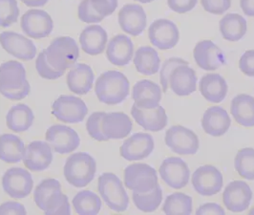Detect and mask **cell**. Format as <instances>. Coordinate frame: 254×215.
<instances>
[{"label": "cell", "mask_w": 254, "mask_h": 215, "mask_svg": "<svg viewBox=\"0 0 254 215\" xmlns=\"http://www.w3.org/2000/svg\"><path fill=\"white\" fill-rule=\"evenodd\" d=\"M90 3L94 10L102 17L111 15L118 8V0H90Z\"/></svg>", "instance_id": "bcb514c9"}, {"label": "cell", "mask_w": 254, "mask_h": 215, "mask_svg": "<svg viewBox=\"0 0 254 215\" xmlns=\"http://www.w3.org/2000/svg\"><path fill=\"white\" fill-rule=\"evenodd\" d=\"M105 112H94L91 114L86 122L87 132L93 138L98 142H105L107 139L103 135L102 129V121Z\"/></svg>", "instance_id": "7bdbcfd3"}, {"label": "cell", "mask_w": 254, "mask_h": 215, "mask_svg": "<svg viewBox=\"0 0 254 215\" xmlns=\"http://www.w3.org/2000/svg\"><path fill=\"white\" fill-rule=\"evenodd\" d=\"M135 1H138V2L143 3V4H147V3H151L154 0H135Z\"/></svg>", "instance_id": "11a10c76"}, {"label": "cell", "mask_w": 254, "mask_h": 215, "mask_svg": "<svg viewBox=\"0 0 254 215\" xmlns=\"http://www.w3.org/2000/svg\"><path fill=\"white\" fill-rule=\"evenodd\" d=\"M97 171L96 160L86 152L72 154L64 165V177L68 184L84 188L94 180Z\"/></svg>", "instance_id": "3957f363"}, {"label": "cell", "mask_w": 254, "mask_h": 215, "mask_svg": "<svg viewBox=\"0 0 254 215\" xmlns=\"http://www.w3.org/2000/svg\"><path fill=\"white\" fill-rule=\"evenodd\" d=\"M250 215H254V208L250 211Z\"/></svg>", "instance_id": "9f6ffc18"}, {"label": "cell", "mask_w": 254, "mask_h": 215, "mask_svg": "<svg viewBox=\"0 0 254 215\" xmlns=\"http://www.w3.org/2000/svg\"><path fill=\"white\" fill-rule=\"evenodd\" d=\"M88 113L83 100L74 96L63 95L54 101L52 114L57 120L66 124H79Z\"/></svg>", "instance_id": "52a82bcc"}, {"label": "cell", "mask_w": 254, "mask_h": 215, "mask_svg": "<svg viewBox=\"0 0 254 215\" xmlns=\"http://www.w3.org/2000/svg\"><path fill=\"white\" fill-rule=\"evenodd\" d=\"M133 63L137 71L144 76L155 75L161 66L158 52L150 46H141L136 51Z\"/></svg>", "instance_id": "1f68e13d"}, {"label": "cell", "mask_w": 254, "mask_h": 215, "mask_svg": "<svg viewBox=\"0 0 254 215\" xmlns=\"http://www.w3.org/2000/svg\"><path fill=\"white\" fill-rule=\"evenodd\" d=\"M35 120L33 110L26 104L13 106L6 116L7 127L16 133L27 131L32 127Z\"/></svg>", "instance_id": "e575fe53"}, {"label": "cell", "mask_w": 254, "mask_h": 215, "mask_svg": "<svg viewBox=\"0 0 254 215\" xmlns=\"http://www.w3.org/2000/svg\"><path fill=\"white\" fill-rule=\"evenodd\" d=\"M73 207L76 214L79 215H97L102 207L101 198L90 190L77 192L73 199Z\"/></svg>", "instance_id": "d590c367"}, {"label": "cell", "mask_w": 254, "mask_h": 215, "mask_svg": "<svg viewBox=\"0 0 254 215\" xmlns=\"http://www.w3.org/2000/svg\"><path fill=\"white\" fill-rule=\"evenodd\" d=\"M239 69L246 76L254 77V50L246 51L242 55Z\"/></svg>", "instance_id": "681fc988"}, {"label": "cell", "mask_w": 254, "mask_h": 215, "mask_svg": "<svg viewBox=\"0 0 254 215\" xmlns=\"http://www.w3.org/2000/svg\"><path fill=\"white\" fill-rule=\"evenodd\" d=\"M20 27L29 38H46L51 35L54 22L51 15L43 10L33 9L27 11L21 17Z\"/></svg>", "instance_id": "4fadbf2b"}, {"label": "cell", "mask_w": 254, "mask_h": 215, "mask_svg": "<svg viewBox=\"0 0 254 215\" xmlns=\"http://www.w3.org/2000/svg\"><path fill=\"white\" fill-rule=\"evenodd\" d=\"M130 92V83L125 74L110 70L102 73L96 81L95 93L99 101L116 105L127 100Z\"/></svg>", "instance_id": "7a4b0ae2"}, {"label": "cell", "mask_w": 254, "mask_h": 215, "mask_svg": "<svg viewBox=\"0 0 254 215\" xmlns=\"http://www.w3.org/2000/svg\"><path fill=\"white\" fill-rule=\"evenodd\" d=\"M133 123L128 115L123 112L105 113L102 121L103 135L108 140H122L131 133Z\"/></svg>", "instance_id": "7402d4cb"}, {"label": "cell", "mask_w": 254, "mask_h": 215, "mask_svg": "<svg viewBox=\"0 0 254 215\" xmlns=\"http://www.w3.org/2000/svg\"><path fill=\"white\" fill-rule=\"evenodd\" d=\"M231 119L226 109L222 106H211L206 109L202 119V127L204 132L212 137H221L228 132Z\"/></svg>", "instance_id": "cb8c5ba5"}, {"label": "cell", "mask_w": 254, "mask_h": 215, "mask_svg": "<svg viewBox=\"0 0 254 215\" xmlns=\"http://www.w3.org/2000/svg\"><path fill=\"white\" fill-rule=\"evenodd\" d=\"M230 112L242 127H254V97L247 94L237 95L231 101Z\"/></svg>", "instance_id": "f546056e"}, {"label": "cell", "mask_w": 254, "mask_h": 215, "mask_svg": "<svg viewBox=\"0 0 254 215\" xmlns=\"http://www.w3.org/2000/svg\"><path fill=\"white\" fill-rule=\"evenodd\" d=\"M200 92L203 98L209 102L219 103L228 95V83L220 74H206L201 77Z\"/></svg>", "instance_id": "83f0119b"}, {"label": "cell", "mask_w": 254, "mask_h": 215, "mask_svg": "<svg viewBox=\"0 0 254 215\" xmlns=\"http://www.w3.org/2000/svg\"><path fill=\"white\" fill-rule=\"evenodd\" d=\"M98 190L106 206L116 213H124L129 207V197L121 179L114 173H103L98 181Z\"/></svg>", "instance_id": "277c9868"}, {"label": "cell", "mask_w": 254, "mask_h": 215, "mask_svg": "<svg viewBox=\"0 0 254 215\" xmlns=\"http://www.w3.org/2000/svg\"><path fill=\"white\" fill-rule=\"evenodd\" d=\"M27 215L25 207L17 202H6L0 205V215Z\"/></svg>", "instance_id": "f907efd6"}, {"label": "cell", "mask_w": 254, "mask_h": 215, "mask_svg": "<svg viewBox=\"0 0 254 215\" xmlns=\"http://www.w3.org/2000/svg\"><path fill=\"white\" fill-rule=\"evenodd\" d=\"M193 57L197 65L204 71H214L227 64L224 52L208 39L196 44Z\"/></svg>", "instance_id": "e0dca14e"}, {"label": "cell", "mask_w": 254, "mask_h": 215, "mask_svg": "<svg viewBox=\"0 0 254 215\" xmlns=\"http://www.w3.org/2000/svg\"><path fill=\"white\" fill-rule=\"evenodd\" d=\"M95 75L89 65L76 64L67 75V86L76 95H85L93 86Z\"/></svg>", "instance_id": "4316f807"}, {"label": "cell", "mask_w": 254, "mask_h": 215, "mask_svg": "<svg viewBox=\"0 0 254 215\" xmlns=\"http://www.w3.org/2000/svg\"><path fill=\"white\" fill-rule=\"evenodd\" d=\"M25 144L19 137L13 134L0 136V160L7 164L19 163L23 158Z\"/></svg>", "instance_id": "836d02e7"}, {"label": "cell", "mask_w": 254, "mask_h": 215, "mask_svg": "<svg viewBox=\"0 0 254 215\" xmlns=\"http://www.w3.org/2000/svg\"><path fill=\"white\" fill-rule=\"evenodd\" d=\"M2 188L13 199H23L33 190L34 180L24 168L11 167L2 177Z\"/></svg>", "instance_id": "30bf717a"}, {"label": "cell", "mask_w": 254, "mask_h": 215, "mask_svg": "<svg viewBox=\"0 0 254 215\" xmlns=\"http://www.w3.org/2000/svg\"><path fill=\"white\" fill-rule=\"evenodd\" d=\"M125 185L133 192L144 193L151 191L158 185V175L155 168L147 164H132L125 169Z\"/></svg>", "instance_id": "8992f818"}, {"label": "cell", "mask_w": 254, "mask_h": 215, "mask_svg": "<svg viewBox=\"0 0 254 215\" xmlns=\"http://www.w3.org/2000/svg\"><path fill=\"white\" fill-rule=\"evenodd\" d=\"M47 60L52 66L62 72L72 68L79 57V49L76 40L70 37L55 38L47 49Z\"/></svg>", "instance_id": "5b68a950"}, {"label": "cell", "mask_w": 254, "mask_h": 215, "mask_svg": "<svg viewBox=\"0 0 254 215\" xmlns=\"http://www.w3.org/2000/svg\"><path fill=\"white\" fill-rule=\"evenodd\" d=\"M242 11L248 16H254V0H240Z\"/></svg>", "instance_id": "f5cc1de1"}, {"label": "cell", "mask_w": 254, "mask_h": 215, "mask_svg": "<svg viewBox=\"0 0 254 215\" xmlns=\"http://www.w3.org/2000/svg\"><path fill=\"white\" fill-rule=\"evenodd\" d=\"M155 148L153 137L148 133H135L126 140L120 148L121 156L127 161H141L152 153Z\"/></svg>", "instance_id": "2e32d148"}, {"label": "cell", "mask_w": 254, "mask_h": 215, "mask_svg": "<svg viewBox=\"0 0 254 215\" xmlns=\"http://www.w3.org/2000/svg\"><path fill=\"white\" fill-rule=\"evenodd\" d=\"M132 198L135 206L140 212L153 213L158 210L163 201V190L161 186L158 184L151 191L144 193L133 192Z\"/></svg>", "instance_id": "74e56055"}, {"label": "cell", "mask_w": 254, "mask_h": 215, "mask_svg": "<svg viewBox=\"0 0 254 215\" xmlns=\"http://www.w3.org/2000/svg\"><path fill=\"white\" fill-rule=\"evenodd\" d=\"M253 190L244 181L230 182L223 193L224 206L231 213L247 211L253 200Z\"/></svg>", "instance_id": "9a60e30c"}, {"label": "cell", "mask_w": 254, "mask_h": 215, "mask_svg": "<svg viewBox=\"0 0 254 215\" xmlns=\"http://www.w3.org/2000/svg\"><path fill=\"white\" fill-rule=\"evenodd\" d=\"M197 75L189 65L176 67L169 78V87L180 97L190 96L196 91Z\"/></svg>", "instance_id": "d4e9b609"}, {"label": "cell", "mask_w": 254, "mask_h": 215, "mask_svg": "<svg viewBox=\"0 0 254 215\" xmlns=\"http://www.w3.org/2000/svg\"><path fill=\"white\" fill-rule=\"evenodd\" d=\"M36 69L38 75L45 79H57L63 76L64 72L55 69L51 64H49L45 50L38 54V60L36 62Z\"/></svg>", "instance_id": "60d3db41"}, {"label": "cell", "mask_w": 254, "mask_h": 215, "mask_svg": "<svg viewBox=\"0 0 254 215\" xmlns=\"http://www.w3.org/2000/svg\"><path fill=\"white\" fill-rule=\"evenodd\" d=\"M0 44L8 54L21 61H31L37 56V48L33 41L14 32L1 33Z\"/></svg>", "instance_id": "ac0fdd59"}, {"label": "cell", "mask_w": 254, "mask_h": 215, "mask_svg": "<svg viewBox=\"0 0 254 215\" xmlns=\"http://www.w3.org/2000/svg\"><path fill=\"white\" fill-rule=\"evenodd\" d=\"M28 7H41L44 6L49 0H21Z\"/></svg>", "instance_id": "db71d44e"}, {"label": "cell", "mask_w": 254, "mask_h": 215, "mask_svg": "<svg viewBox=\"0 0 254 215\" xmlns=\"http://www.w3.org/2000/svg\"><path fill=\"white\" fill-rule=\"evenodd\" d=\"M78 18L84 23H99L104 18L92 7L90 0H82L77 9Z\"/></svg>", "instance_id": "ee69618b"}, {"label": "cell", "mask_w": 254, "mask_h": 215, "mask_svg": "<svg viewBox=\"0 0 254 215\" xmlns=\"http://www.w3.org/2000/svg\"><path fill=\"white\" fill-rule=\"evenodd\" d=\"M30 91H31L30 83L27 80L25 83L19 88L11 89V90L10 89H0V94L3 97L7 98L8 100L20 101V100H23L29 95Z\"/></svg>", "instance_id": "7dc6e473"}, {"label": "cell", "mask_w": 254, "mask_h": 215, "mask_svg": "<svg viewBox=\"0 0 254 215\" xmlns=\"http://www.w3.org/2000/svg\"><path fill=\"white\" fill-rule=\"evenodd\" d=\"M234 167L242 178L254 181V148L246 147L237 152Z\"/></svg>", "instance_id": "f35d334b"}, {"label": "cell", "mask_w": 254, "mask_h": 215, "mask_svg": "<svg viewBox=\"0 0 254 215\" xmlns=\"http://www.w3.org/2000/svg\"><path fill=\"white\" fill-rule=\"evenodd\" d=\"M198 0H167L169 9L175 13H186L192 11Z\"/></svg>", "instance_id": "c3c4849f"}, {"label": "cell", "mask_w": 254, "mask_h": 215, "mask_svg": "<svg viewBox=\"0 0 254 215\" xmlns=\"http://www.w3.org/2000/svg\"><path fill=\"white\" fill-rule=\"evenodd\" d=\"M119 24L128 35L138 37L147 25L145 11L138 4H127L119 12Z\"/></svg>", "instance_id": "ffe728a7"}, {"label": "cell", "mask_w": 254, "mask_h": 215, "mask_svg": "<svg viewBox=\"0 0 254 215\" xmlns=\"http://www.w3.org/2000/svg\"><path fill=\"white\" fill-rule=\"evenodd\" d=\"M26 81V70L22 64L9 61L0 65V89L19 88Z\"/></svg>", "instance_id": "4dcf8cb0"}, {"label": "cell", "mask_w": 254, "mask_h": 215, "mask_svg": "<svg viewBox=\"0 0 254 215\" xmlns=\"http://www.w3.org/2000/svg\"><path fill=\"white\" fill-rule=\"evenodd\" d=\"M148 38L155 47L160 50H169L178 44L180 32L177 25L165 18L153 22L148 29Z\"/></svg>", "instance_id": "7c38bea8"}, {"label": "cell", "mask_w": 254, "mask_h": 215, "mask_svg": "<svg viewBox=\"0 0 254 215\" xmlns=\"http://www.w3.org/2000/svg\"><path fill=\"white\" fill-rule=\"evenodd\" d=\"M51 145L42 141H34L24 149L22 161L26 167L32 171H43L53 162Z\"/></svg>", "instance_id": "d6986e66"}, {"label": "cell", "mask_w": 254, "mask_h": 215, "mask_svg": "<svg viewBox=\"0 0 254 215\" xmlns=\"http://www.w3.org/2000/svg\"><path fill=\"white\" fill-rule=\"evenodd\" d=\"M19 9L16 0H0V27L13 25L18 19Z\"/></svg>", "instance_id": "ab89813d"}, {"label": "cell", "mask_w": 254, "mask_h": 215, "mask_svg": "<svg viewBox=\"0 0 254 215\" xmlns=\"http://www.w3.org/2000/svg\"><path fill=\"white\" fill-rule=\"evenodd\" d=\"M131 115L140 127L152 132L162 131L168 122L165 109L161 105L153 109H142L134 103L131 108Z\"/></svg>", "instance_id": "44dd1931"}, {"label": "cell", "mask_w": 254, "mask_h": 215, "mask_svg": "<svg viewBox=\"0 0 254 215\" xmlns=\"http://www.w3.org/2000/svg\"><path fill=\"white\" fill-rule=\"evenodd\" d=\"M192 187L202 196H213L219 193L224 185V177L214 165H205L198 167L192 175Z\"/></svg>", "instance_id": "9c48e42d"}, {"label": "cell", "mask_w": 254, "mask_h": 215, "mask_svg": "<svg viewBox=\"0 0 254 215\" xmlns=\"http://www.w3.org/2000/svg\"><path fill=\"white\" fill-rule=\"evenodd\" d=\"M165 142L172 151L179 155H194L200 147L198 136L183 126L170 127L165 133Z\"/></svg>", "instance_id": "ba28073f"}, {"label": "cell", "mask_w": 254, "mask_h": 215, "mask_svg": "<svg viewBox=\"0 0 254 215\" xmlns=\"http://www.w3.org/2000/svg\"><path fill=\"white\" fill-rule=\"evenodd\" d=\"M219 27L224 39L232 42L242 39L248 31L247 20L240 14L235 13L224 15L220 20Z\"/></svg>", "instance_id": "d6a6232c"}, {"label": "cell", "mask_w": 254, "mask_h": 215, "mask_svg": "<svg viewBox=\"0 0 254 215\" xmlns=\"http://www.w3.org/2000/svg\"><path fill=\"white\" fill-rule=\"evenodd\" d=\"M107 40V33L100 25L86 27L79 36V43L82 50L90 56H98L103 53Z\"/></svg>", "instance_id": "f1b7e54d"}, {"label": "cell", "mask_w": 254, "mask_h": 215, "mask_svg": "<svg viewBox=\"0 0 254 215\" xmlns=\"http://www.w3.org/2000/svg\"><path fill=\"white\" fill-rule=\"evenodd\" d=\"M189 62L181 58H170L166 60L160 72V82L163 86V92H166L169 87V78L172 71L180 65H189Z\"/></svg>", "instance_id": "b9f144b4"}, {"label": "cell", "mask_w": 254, "mask_h": 215, "mask_svg": "<svg viewBox=\"0 0 254 215\" xmlns=\"http://www.w3.org/2000/svg\"><path fill=\"white\" fill-rule=\"evenodd\" d=\"M193 211V200L190 196L182 193L175 192L168 195L165 198L163 212L165 215H190Z\"/></svg>", "instance_id": "8d00e7d4"}, {"label": "cell", "mask_w": 254, "mask_h": 215, "mask_svg": "<svg viewBox=\"0 0 254 215\" xmlns=\"http://www.w3.org/2000/svg\"><path fill=\"white\" fill-rule=\"evenodd\" d=\"M201 4L205 12L221 15L230 9L231 0H201Z\"/></svg>", "instance_id": "f6af8a7d"}, {"label": "cell", "mask_w": 254, "mask_h": 215, "mask_svg": "<svg viewBox=\"0 0 254 215\" xmlns=\"http://www.w3.org/2000/svg\"><path fill=\"white\" fill-rule=\"evenodd\" d=\"M159 172L165 184L174 190L184 189L190 182V170L182 158H166L161 164Z\"/></svg>", "instance_id": "8fae6325"}, {"label": "cell", "mask_w": 254, "mask_h": 215, "mask_svg": "<svg viewBox=\"0 0 254 215\" xmlns=\"http://www.w3.org/2000/svg\"><path fill=\"white\" fill-rule=\"evenodd\" d=\"M35 203L45 215H71L67 196L63 193L61 183L56 179H45L35 190Z\"/></svg>", "instance_id": "6da1fadb"}, {"label": "cell", "mask_w": 254, "mask_h": 215, "mask_svg": "<svg viewBox=\"0 0 254 215\" xmlns=\"http://www.w3.org/2000/svg\"><path fill=\"white\" fill-rule=\"evenodd\" d=\"M196 215H226V212L223 207L216 203H206L202 205L197 211Z\"/></svg>", "instance_id": "816d5d0a"}, {"label": "cell", "mask_w": 254, "mask_h": 215, "mask_svg": "<svg viewBox=\"0 0 254 215\" xmlns=\"http://www.w3.org/2000/svg\"><path fill=\"white\" fill-rule=\"evenodd\" d=\"M134 55V44L129 37L118 35L112 38L106 49L108 61L117 66H125L130 64Z\"/></svg>", "instance_id": "484cf974"}, {"label": "cell", "mask_w": 254, "mask_h": 215, "mask_svg": "<svg viewBox=\"0 0 254 215\" xmlns=\"http://www.w3.org/2000/svg\"><path fill=\"white\" fill-rule=\"evenodd\" d=\"M45 140L51 145L54 151L63 155L75 151L80 143V139L76 130L62 125L49 127L46 131Z\"/></svg>", "instance_id": "5bb4252c"}, {"label": "cell", "mask_w": 254, "mask_h": 215, "mask_svg": "<svg viewBox=\"0 0 254 215\" xmlns=\"http://www.w3.org/2000/svg\"><path fill=\"white\" fill-rule=\"evenodd\" d=\"M132 99L142 109L156 108L162 101V88L149 79H141L133 86Z\"/></svg>", "instance_id": "603a6c76"}]
</instances>
